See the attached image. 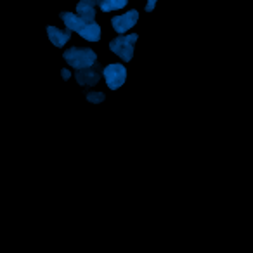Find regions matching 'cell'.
I'll list each match as a JSON object with an SVG mask.
<instances>
[{
  "label": "cell",
  "mask_w": 253,
  "mask_h": 253,
  "mask_svg": "<svg viewBox=\"0 0 253 253\" xmlns=\"http://www.w3.org/2000/svg\"><path fill=\"white\" fill-rule=\"evenodd\" d=\"M47 33H49L50 42H52L56 47H63L71 37V33L68 32V30H66V32H61V30L54 28V26H49V28H47Z\"/></svg>",
  "instance_id": "8"
},
{
  "label": "cell",
  "mask_w": 253,
  "mask_h": 253,
  "mask_svg": "<svg viewBox=\"0 0 253 253\" xmlns=\"http://www.w3.org/2000/svg\"><path fill=\"white\" fill-rule=\"evenodd\" d=\"M126 0H104V2H101V9L104 12H109V11H118V9L125 7Z\"/></svg>",
  "instance_id": "10"
},
{
  "label": "cell",
  "mask_w": 253,
  "mask_h": 253,
  "mask_svg": "<svg viewBox=\"0 0 253 253\" xmlns=\"http://www.w3.org/2000/svg\"><path fill=\"white\" fill-rule=\"evenodd\" d=\"M61 18H63V21H64V25H66V28H68V32H78L80 33L82 30L87 26V23L84 21V19L80 18V16H77V14H71V12H63L61 14Z\"/></svg>",
  "instance_id": "6"
},
{
  "label": "cell",
  "mask_w": 253,
  "mask_h": 253,
  "mask_svg": "<svg viewBox=\"0 0 253 253\" xmlns=\"http://www.w3.org/2000/svg\"><path fill=\"white\" fill-rule=\"evenodd\" d=\"M101 68H88V70H80L77 73V80L80 85H84V87H92V85L99 84V80H101V77H104V75L101 73Z\"/></svg>",
  "instance_id": "5"
},
{
  "label": "cell",
  "mask_w": 253,
  "mask_h": 253,
  "mask_svg": "<svg viewBox=\"0 0 253 253\" xmlns=\"http://www.w3.org/2000/svg\"><path fill=\"white\" fill-rule=\"evenodd\" d=\"M102 75H104L106 84L111 90H118L126 80V70L123 64H109L104 68Z\"/></svg>",
  "instance_id": "3"
},
{
  "label": "cell",
  "mask_w": 253,
  "mask_h": 253,
  "mask_svg": "<svg viewBox=\"0 0 253 253\" xmlns=\"http://www.w3.org/2000/svg\"><path fill=\"white\" fill-rule=\"evenodd\" d=\"M78 35L84 37V39L88 40V42H97V40L101 39V26H99L97 23H90V25L85 26Z\"/></svg>",
  "instance_id": "9"
},
{
  "label": "cell",
  "mask_w": 253,
  "mask_h": 253,
  "mask_svg": "<svg viewBox=\"0 0 253 253\" xmlns=\"http://www.w3.org/2000/svg\"><path fill=\"white\" fill-rule=\"evenodd\" d=\"M70 77H71L70 71H68V70H63V78H64V80H68V78H70Z\"/></svg>",
  "instance_id": "13"
},
{
  "label": "cell",
  "mask_w": 253,
  "mask_h": 253,
  "mask_svg": "<svg viewBox=\"0 0 253 253\" xmlns=\"http://www.w3.org/2000/svg\"><path fill=\"white\" fill-rule=\"evenodd\" d=\"M87 99H88V102H102L104 101V94H102V92H88Z\"/></svg>",
  "instance_id": "11"
},
{
  "label": "cell",
  "mask_w": 253,
  "mask_h": 253,
  "mask_svg": "<svg viewBox=\"0 0 253 253\" xmlns=\"http://www.w3.org/2000/svg\"><path fill=\"white\" fill-rule=\"evenodd\" d=\"M135 40H137V35L132 33V35H122V37H116L111 43H109V49L116 54L118 57L125 61H130L132 56H134V45H135Z\"/></svg>",
  "instance_id": "2"
},
{
  "label": "cell",
  "mask_w": 253,
  "mask_h": 253,
  "mask_svg": "<svg viewBox=\"0 0 253 253\" xmlns=\"http://www.w3.org/2000/svg\"><path fill=\"white\" fill-rule=\"evenodd\" d=\"M95 2H90V0H84V2H80V4L77 5V11L78 14H80V18L84 19L87 25H90V23H95L94 18H95Z\"/></svg>",
  "instance_id": "7"
},
{
  "label": "cell",
  "mask_w": 253,
  "mask_h": 253,
  "mask_svg": "<svg viewBox=\"0 0 253 253\" xmlns=\"http://www.w3.org/2000/svg\"><path fill=\"white\" fill-rule=\"evenodd\" d=\"M155 5H156V2H155V0H151V2H149V4L148 5H146V11H153V9H155Z\"/></svg>",
  "instance_id": "12"
},
{
  "label": "cell",
  "mask_w": 253,
  "mask_h": 253,
  "mask_svg": "<svg viewBox=\"0 0 253 253\" xmlns=\"http://www.w3.org/2000/svg\"><path fill=\"white\" fill-rule=\"evenodd\" d=\"M64 59H66V63L71 68L80 71V70H88V68L94 66L97 56H95V52L92 49H78V47H73V49L64 52Z\"/></svg>",
  "instance_id": "1"
},
{
  "label": "cell",
  "mask_w": 253,
  "mask_h": 253,
  "mask_svg": "<svg viewBox=\"0 0 253 253\" xmlns=\"http://www.w3.org/2000/svg\"><path fill=\"white\" fill-rule=\"evenodd\" d=\"M137 19H139L137 11H128L126 14L115 16V18L111 19V23H113V28H115L120 35H123L125 32H128L130 28H134V25L137 23Z\"/></svg>",
  "instance_id": "4"
}]
</instances>
